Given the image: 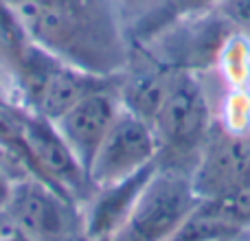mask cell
<instances>
[{"label": "cell", "instance_id": "6da1fadb", "mask_svg": "<svg viewBox=\"0 0 250 241\" xmlns=\"http://www.w3.org/2000/svg\"><path fill=\"white\" fill-rule=\"evenodd\" d=\"M33 42L60 60L114 77L127 60L112 0H20L11 4Z\"/></svg>", "mask_w": 250, "mask_h": 241}, {"label": "cell", "instance_id": "7a4b0ae2", "mask_svg": "<svg viewBox=\"0 0 250 241\" xmlns=\"http://www.w3.org/2000/svg\"><path fill=\"white\" fill-rule=\"evenodd\" d=\"M151 125L158 138V164L193 173L213 119L202 83L191 70H173L167 97Z\"/></svg>", "mask_w": 250, "mask_h": 241}, {"label": "cell", "instance_id": "3957f363", "mask_svg": "<svg viewBox=\"0 0 250 241\" xmlns=\"http://www.w3.org/2000/svg\"><path fill=\"white\" fill-rule=\"evenodd\" d=\"M200 202L191 173L158 164L127 221L110 241H169Z\"/></svg>", "mask_w": 250, "mask_h": 241}, {"label": "cell", "instance_id": "277c9868", "mask_svg": "<svg viewBox=\"0 0 250 241\" xmlns=\"http://www.w3.org/2000/svg\"><path fill=\"white\" fill-rule=\"evenodd\" d=\"M4 211L29 241H75L79 233L83 235L77 204L33 176L16 180Z\"/></svg>", "mask_w": 250, "mask_h": 241}, {"label": "cell", "instance_id": "5b68a950", "mask_svg": "<svg viewBox=\"0 0 250 241\" xmlns=\"http://www.w3.org/2000/svg\"><path fill=\"white\" fill-rule=\"evenodd\" d=\"M156 160H158V138L154 125L129 112L127 108H121L88 173L95 189H99L141 171Z\"/></svg>", "mask_w": 250, "mask_h": 241}, {"label": "cell", "instance_id": "8992f818", "mask_svg": "<svg viewBox=\"0 0 250 241\" xmlns=\"http://www.w3.org/2000/svg\"><path fill=\"white\" fill-rule=\"evenodd\" d=\"M26 138L38 164L40 180L53 186L73 204H88L95 193V184L90 182L86 167L79 162L75 151L64 141L57 125L51 119L31 112L26 117Z\"/></svg>", "mask_w": 250, "mask_h": 241}, {"label": "cell", "instance_id": "52a82bcc", "mask_svg": "<svg viewBox=\"0 0 250 241\" xmlns=\"http://www.w3.org/2000/svg\"><path fill=\"white\" fill-rule=\"evenodd\" d=\"M191 180L202 200H215L250 180L248 134L213 125Z\"/></svg>", "mask_w": 250, "mask_h": 241}, {"label": "cell", "instance_id": "ba28073f", "mask_svg": "<svg viewBox=\"0 0 250 241\" xmlns=\"http://www.w3.org/2000/svg\"><path fill=\"white\" fill-rule=\"evenodd\" d=\"M121 108L123 103L119 97V86L114 83V86L101 88V90L83 97L79 103H75L57 120H53L60 134L64 136V141L79 158V162L86 167V171H90L92 160H95L104 138L108 136L112 123L117 120Z\"/></svg>", "mask_w": 250, "mask_h": 241}, {"label": "cell", "instance_id": "9c48e42d", "mask_svg": "<svg viewBox=\"0 0 250 241\" xmlns=\"http://www.w3.org/2000/svg\"><path fill=\"white\" fill-rule=\"evenodd\" d=\"M158 169V160L132 176L123 178L112 184L99 186L86 204L83 215V239L86 241H110L117 230L127 221L138 195L143 193L145 184L154 171Z\"/></svg>", "mask_w": 250, "mask_h": 241}, {"label": "cell", "instance_id": "30bf717a", "mask_svg": "<svg viewBox=\"0 0 250 241\" xmlns=\"http://www.w3.org/2000/svg\"><path fill=\"white\" fill-rule=\"evenodd\" d=\"M114 83H117V75L105 77V75L90 73V70L77 68V66L60 60L55 68L48 73L46 81L35 95V99L31 101L29 110L44 119L57 120L66 110L79 103L83 97L92 95L101 88L114 86Z\"/></svg>", "mask_w": 250, "mask_h": 241}, {"label": "cell", "instance_id": "8fae6325", "mask_svg": "<svg viewBox=\"0 0 250 241\" xmlns=\"http://www.w3.org/2000/svg\"><path fill=\"white\" fill-rule=\"evenodd\" d=\"M173 70L169 68H151L129 77L119 86L123 108L134 112L136 117L145 119L147 123H154L165 97H167L169 83H171Z\"/></svg>", "mask_w": 250, "mask_h": 241}, {"label": "cell", "instance_id": "7c38bea8", "mask_svg": "<svg viewBox=\"0 0 250 241\" xmlns=\"http://www.w3.org/2000/svg\"><path fill=\"white\" fill-rule=\"evenodd\" d=\"M246 233L244 228L235 226L226 217H222L217 211H213L207 202H200L198 208L185 220V224L178 228L169 241H217L224 237H235V235Z\"/></svg>", "mask_w": 250, "mask_h": 241}, {"label": "cell", "instance_id": "4fadbf2b", "mask_svg": "<svg viewBox=\"0 0 250 241\" xmlns=\"http://www.w3.org/2000/svg\"><path fill=\"white\" fill-rule=\"evenodd\" d=\"M213 211H217L222 217L233 221L235 226L244 230H250V180L235 186L233 191L220 195L215 200H204Z\"/></svg>", "mask_w": 250, "mask_h": 241}, {"label": "cell", "instance_id": "5bb4252c", "mask_svg": "<svg viewBox=\"0 0 250 241\" xmlns=\"http://www.w3.org/2000/svg\"><path fill=\"white\" fill-rule=\"evenodd\" d=\"M217 16L237 33L250 35V0H220Z\"/></svg>", "mask_w": 250, "mask_h": 241}, {"label": "cell", "instance_id": "9a60e30c", "mask_svg": "<svg viewBox=\"0 0 250 241\" xmlns=\"http://www.w3.org/2000/svg\"><path fill=\"white\" fill-rule=\"evenodd\" d=\"M176 2L178 0H119V7H123L134 16H154Z\"/></svg>", "mask_w": 250, "mask_h": 241}, {"label": "cell", "instance_id": "2e32d148", "mask_svg": "<svg viewBox=\"0 0 250 241\" xmlns=\"http://www.w3.org/2000/svg\"><path fill=\"white\" fill-rule=\"evenodd\" d=\"M13 184H16V180H11V176H9V173L4 171L2 167H0V213L4 211V206H7L9 198H11Z\"/></svg>", "mask_w": 250, "mask_h": 241}, {"label": "cell", "instance_id": "e0dca14e", "mask_svg": "<svg viewBox=\"0 0 250 241\" xmlns=\"http://www.w3.org/2000/svg\"><path fill=\"white\" fill-rule=\"evenodd\" d=\"M0 241H29V239H26L24 235L20 233V230H11V233L2 235V237H0Z\"/></svg>", "mask_w": 250, "mask_h": 241}, {"label": "cell", "instance_id": "ac0fdd59", "mask_svg": "<svg viewBox=\"0 0 250 241\" xmlns=\"http://www.w3.org/2000/svg\"><path fill=\"white\" fill-rule=\"evenodd\" d=\"M217 241H250V230L242 235H235V237H224V239H217Z\"/></svg>", "mask_w": 250, "mask_h": 241}, {"label": "cell", "instance_id": "d6986e66", "mask_svg": "<svg viewBox=\"0 0 250 241\" xmlns=\"http://www.w3.org/2000/svg\"><path fill=\"white\" fill-rule=\"evenodd\" d=\"M4 2H9V4H16V2H20V0H4Z\"/></svg>", "mask_w": 250, "mask_h": 241}, {"label": "cell", "instance_id": "ffe728a7", "mask_svg": "<svg viewBox=\"0 0 250 241\" xmlns=\"http://www.w3.org/2000/svg\"><path fill=\"white\" fill-rule=\"evenodd\" d=\"M248 141H250V129H248Z\"/></svg>", "mask_w": 250, "mask_h": 241}]
</instances>
